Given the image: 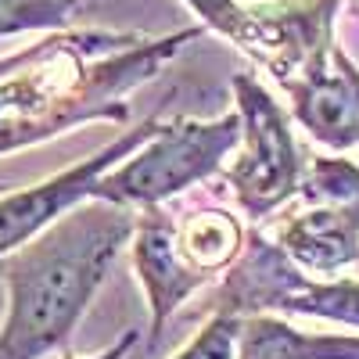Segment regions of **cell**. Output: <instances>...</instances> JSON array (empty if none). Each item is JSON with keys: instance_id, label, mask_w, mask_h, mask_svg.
<instances>
[{"instance_id": "cell-1", "label": "cell", "mask_w": 359, "mask_h": 359, "mask_svg": "<svg viewBox=\"0 0 359 359\" xmlns=\"http://www.w3.org/2000/svg\"><path fill=\"white\" fill-rule=\"evenodd\" d=\"M205 25L169 36L65 33L0 62V155L43 144L83 123H126V97L151 83Z\"/></svg>"}, {"instance_id": "cell-2", "label": "cell", "mask_w": 359, "mask_h": 359, "mask_svg": "<svg viewBox=\"0 0 359 359\" xmlns=\"http://www.w3.org/2000/svg\"><path fill=\"white\" fill-rule=\"evenodd\" d=\"M133 230L137 208L90 198L0 259V280L8 284L0 359H43L62 348L133 241Z\"/></svg>"}, {"instance_id": "cell-3", "label": "cell", "mask_w": 359, "mask_h": 359, "mask_svg": "<svg viewBox=\"0 0 359 359\" xmlns=\"http://www.w3.org/2000/svg\"><path fill=\"white\" fill-rule=\"evenodd\" d=\"M241 144V115L230 111L219 118H176L147 140L126 162L108 169L94 198L126 205V208H155L176 198L201 180H208L223 158Z\"/></svg>"}, {"instance_id": "cell-4", "label": "cell", "mask_w": 359, "mask_h": 359, "mask_svg": "<svg viewBox=\"0 0 359 359\" xmlns=\"http://www.w3.org/2000/svg\"><path fill=\"white\" fill-rule=\"evenodd\" d=\"M230 86L237 101L233 111L241 115V144L233 165L226 169V187L248 219H266L302 194V151L284 108L273 101V94H266L255 76L237 72Z\"/></svg>"}, {"instance_id": "cell-5", "label": "cell", "mask_w": 359, "mask_h": 359, "mask_svg": "<svg viewBox=\"0 0 359 359\" xmlns=\"http://www.w3.org/2000/svg\"><path fill=\"white\" fill-rule=\"evenodd\" d=\"M158 130H162V123L151 115L140 126H133L123 137H115L111 144H104L97 155L69 165L65 172H54L50 180H40V184L22 187V191H0V259H8L11 252L33 241V237H40L65 212H72L76 205L90 201L97 180L108 169H115L118 162H126L133 151H140Z\"/></svg>"}, {"instance_id": "cell-6", "label": "cell", "mask_w": 359, "mask_h": 359, "mask_svg": "<svg viewBox=\"0 0 359 359\" xmlns=\"http://www.w3.org/2000/svg\"><path fill=\"white\" fill-rule=\"evenodd\" d=\"M130 248H133L137 280L147 294V309H151V345H155L165 320L198 287H205L208 277L184 255V248L176 241V212H165L162 205L137 212V230Z\"/></svg>"}, {"instance_id": "cell-7", "label": "cell", "mask_w": 359, "mask_h": 359, "mask_svg": "<svg viewBox=\"0 0 359 359\" xmlns=\"http://www.w3.org/2000/svg\"><path fill=\"white\" fill-rule=\"evenodd\" d=\"M294 123L331 151L355 147V90H352V57L334 47L331 65H323L287 86Z\"/></svg>"}, {"instance_id": "cell-8", "label": "cell", "mask_w": 359, "mask_h": 359, "mask_svg": "<svg viewBox=\"0 0 359 359\" xmlns=\"http://www.w3.org/2000/svg\"><path fill=\"white\" fill-rule=\"evenodd\" d=\"M306 273L298 269L287 252L273 241H266L262 233H248V245L230 269L226 280L219 284L216 298H212V313H226V316H269L277 313L284 294L302 280Z\"/></svg>"}, {"instance_id": "cell-9", "label": "cell", "mask_w": 359, "mask_h": 359, "mask_svg": "<svg viewBox=\"0 0 359 359\" xmlns=\"http://www.w3.org/2000/svg\"><path fill=\"white\" fill-rule=\"evenodd\" d=\"M277 245L298 269L334 277L359 262V208L313 205L280 223Z\"/></svg>"}, {"instance_id": "cell-10", "label": "cell", "mask_w": 359, "mask_h": 359, "mask_svg": "<svg viewBox=\"0 0 359 359\" xmlns=\"http://www.w3.org/2000/svg\"><path fill=\"white\" fill-rule=\"evenodd\" d=\"M241 359H359V338L309 334L277 316H248L241 327Z\"/></svg>"}, {"instance_id": "cell-11", "label": "cell", "mask_w": 359, "mask_h": 359, "mask_svg": "<svg viewBox=\"0 0 359 359\" xmlns=\"http://www.w3.org/2000/svg\"><path fill=\"white\" fill-rule=\"evenodd\" d=\"M176 241L191 259V266H198L212 280L241 259L248 237L241 219L226 208H194V212H184V219L176 216Z\"/></svg>"}, {"instance_id": "cell-12", "label": "cell", "mask_w": 359, "mask_h": 359, "mask_svg": "<svg viewBox=\"0 0 359 359\" xmlns=\"http://www.w3.org/2000/svg\"><path fill=\"white\" fill-rule=\"evenodd\" d=\"M277 313L316 316V320L359 327V280H309V277H302L284 294Z\"/></svg>"}, {"instance_id": "cell-13", "label": "cell", "mask_w": 359, "mask_h": 359, "mask_svg": "<svg viewBox=\"0 0 359 359\" xmlns=\"http://www.w3.org/2000/svg\"><path fill=\"white\" fill-rule=\"evenodd\" d=\"M313 205L359 208V165L348 158H316L302 180V194Z\"/></svg>"}, {"instance_id": "cell-14", "label": "cell", "mask_w": 359, "mask_h": 359, "mask_svg": "<svg viewBox=\"0 0 359 359\" xmlns=\"http://www.w3.org/2000/svg\"><path fill=\"white\" fill-rule=\"evenodd\" d=\"M79 4L86 0H0V40L18 33L65 29Z\"/></svg>"}, {"instance_id": "cell-15", "label": "cell", "mask_w": 359, "mask_h": 359, "mask_svg": "<svg viewBox=\"0 0 359 359\" xmlns=\"http://www.w3.org/2000/svg\"><path fill=\"white\" fill-rule=\"evenodd\" d=\"M241 316L212 313L208 323L187 341V348H180L172 359H241Z\"/></svg>"}, {"instance_id": "cell-16", "label": "cell", "mask_w": 359, "mask_h": 359, "mask_svg": "<svg viewBox=\"0 0 359 359\" xmlns=\"http://www.w3.org/2000/svg\"><path fill=\"white\" fill-rule=\"evenodd\" d=\"M140 341V331H126L118 341H111L104 352H97V355H86V359H126L130 355V348ZM65 359H83V355H65Z\"/></svg>"}, {"instance_id": "cell-17", "label": "cell", "mask_w": 359, "mask_h": 359, "mask_svg": "<svg viewBox=\"0 0 359 359\" xmlns=\"http://www.w3.org/2000/svg\"><path fill=\"white\" fill-rule=\"evenodd\" d=\"M352 90H355V147H359V65L352 62Z\"/></svg>"}]
</instances>
